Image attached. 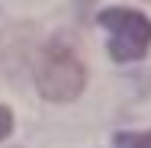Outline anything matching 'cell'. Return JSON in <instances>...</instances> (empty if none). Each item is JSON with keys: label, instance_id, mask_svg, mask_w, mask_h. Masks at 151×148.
<instances>
[{"label": "cell", "instance_id": "3", "mask_svg": "<svg viewBox=\"0 0 151 148\" xmlns=\"http://www.w3.org/2000/svg\"><path fill=\"white\" fill-rule=\"evenodd\" d=\"M116 145L119 148H151V132H138V135L119 132V135H116Z\"/></svg>", "mask_w": 151, "mask_h": 148}, {"label": "cell", "instance_id": "1", "mask_svg": "<svg viewBox=\"0 0 151 148\" xmlns=\"http://www.w3.org/2000/svg\"><path fill=\"white\" fill-rule=\"evenodd\" d=\"M84 64L77 61V55L68 48V45H48L39 58V68H35V87L45 100L52 103H68L74 100L81 90H84Z\"/></svg>", "mask_w": 151, "mask_h": 148}, {"label": "cell", "instance_id": "4", "mask_svg": "<svg viewBox=\"0 0 151 148\" xmlns=\"http://www.w3.org/2000/svg\"><path fill=\"white\" fill-rule=\"evenodd\" d=\"M10 129H13V113H10L6 106H0V139H6Z\"/></svg>", "mask_w": 151, "mask_h": 148}, {"label": "cell", "instance_id": "5", "mask_svg": "<svg viewBox=\"0 0 151 148\" xmlns=\"http://www.w3.org/2000/svg\"><path fill=\"white\" fill-rule=\"evenodd\" d=\"M77 3H81V6H87V3H90V0H77Z\"/></svg>", "mask_w": 151, "mask_h": 148}, {"label": "cell", "instance_id": "2", "mask_svg": "<svg viewBox=\"0 0 151 148\" xmlns=\"http://www.w3.org/2000/svg\"><path fill=\"white\" fill-rule=\"evenodd\" d=\"M100 26L109 29V55L113 61H138L151 45V19L129 10L113 6L100 13Z\"/></svg>", "mask_w": 151, "mask_h": 148}]
</instances>
